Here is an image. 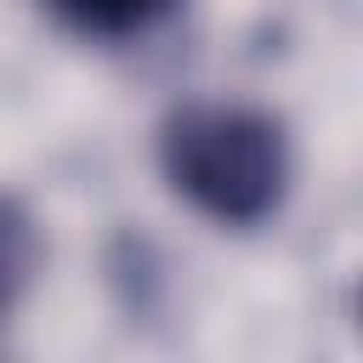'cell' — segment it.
<instances>
[{"instance_id": "obj_2", "label": "cell", "mask_w": 363, "mask_h": 363, "mask_svg": "<svg viewBox=\"0 0 363 363\" xmlns=\"http://www.w3.org/2000/svg\"><path fill=\"white\" fill-rule=\"evenodd\" d=\"M51 11L85 40H130L176 11V0H51Z\"/></svg>"}, {"instance_id": "obj_1", "label": "cell", "mask_w": 363, "mask_h": 363, "mask_svg": "<svg viewBox=\"0 0 363 363\" xmlns=\"http://www.w3.org/2000/svg\"><path fill=\"white\" fill-rule=\"evenodd\" d=\"M164 182L221 227H261L289 193V136L244 102H187L159 125Z\"/></svg>"}, {"instance_id": "obj_3", "label": "cell", "mask_w": 363, "mask_h": 363, "mask_svg": "<svg viewBox=\"0 0 363 363\" xmlns=\"http://www.w3.org/2000/svg\"><path fill=\"white\" fill-rule=\"evenodd\" d=\"M34 267H40V233H34V216H28L17 199L0 193V323H6V312L23 301Z\"/></svg>"}]
</instances>
